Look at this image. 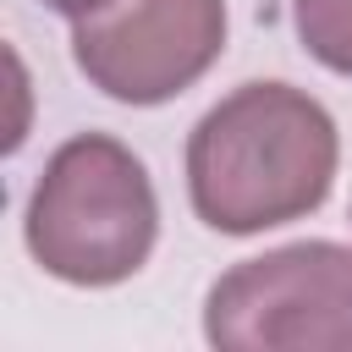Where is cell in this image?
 I'll return each mask as SVG.
<instances>
[{"instance_id":"6da1fadb","label":"cell","mask_w":352,"mask_h":352,"mask_svg":"<svg viewBox=\"0 0 352 352\" xmlns=\"http://www.w3.org/2000/svg\"><path fill=\"white\" fill-rule=\"evenodd\" d=\"M341 165L330 110L292 82H242L187 138L192 214L220 236H258L314 214Z\"/></svg>"},{"instance_id":"7a4b0ae2","label":"cell","mask_w":352,"mask_h":352,"mask_svg":"<svg viewBox=\"0 0 352 352\" xmlns=\"http://www.w3.org/2000/svg\"><path fill=\"white\" fill-rule=\"evenodd\" d=\"M22 242L66 286L99 292L132 280L160 242V198L143 160L110 132L66 138L28 192Z\"/></svg>"},{"instance_id":"3957f363","label":"cell","mask_w":352,"mask_h":352,"mask_svg":"<svg viewBox=\"0 0 352 352\" xmlns=\"http://www.w3.org/2000/svg\"><path fill=\"white\" fill-rule=\"evenodd\" d=\"M204 341L220 352H346L352 248L286 242L231 264L204 297Z\"/></svg>"},{"instance_id":"277c9868","label":"cell","mask_w":352,"mask_h":352,"mask_svg":"<svg viewBox=\"0 0 352 352\" xmlns=\"http://www.w3.org/2000/svg\"><path fill=\"white\" fill-rule=\"evenodd\" d=\"M226 50V0H110L72 22L77 72L116 104L187 94Z\"/></svg>"},{"instance_id":"5b68a950","label":"cell","mask_w":352,"mask_h":352,"mask_svg":"<svg viewBox=\"0 0 352 352\" xmlns=\"http://www.w3.org/2000/svg\"><path fill=\"white\" fill-rule=\"evenodd\" d=\"M292 28L324 72L352 77V0H292Z\"/></svg>"},{"instance_id":"8992f818","label":"cell","mask_w":352,"mask_h":352,"mask_svg":"<svg viewBox=\"0 0 352 352\" xmlns=\"http://www.w3.org/2000/svg\"><path fill=\"white\" fill-rule=\"evenodd\" d=\"M55 16H66V22H77V16H88V11H99V6H110V0H44Z\"/></svg>"}]
</instances>
